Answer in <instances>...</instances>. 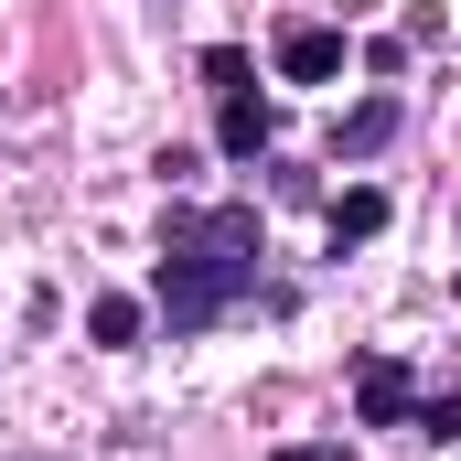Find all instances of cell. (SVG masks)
Segmentation results:
<instances>
[{"mask_svg":"<svg viewBox=\"0 0 461 461\" xmlns=\"http://www.w3.org/2000/svg\"><path fill=\"white\" fill-rule=\"evenodd\" d=\"M258 258H268L258 204H172L161 268H150V312H161V333H172V344L215 333L236 301L258 290Z\"/></svg>","mask_w":461,"mask_h":461,"instance_id":"cell-1","label":"cell"},{"mask_svg":"<svg viewBox=\"0 0 461 461\" xmlns=\"http://www.w3.org/2000/svg\"><path fill=\"white\" fill-rule=\"evenodd\" d=\"M204 86H215V140H226V161H258V150L279 140V118L258 97V54L215 43V54H204Z\"/></svg>","mask_w":461,"mask_h":461,"instance_id":"cell-2","label":"cell"},{"mask_svg":"<svg viewBox=\"0 0 461 461\" xmlns=\"http://www.w3.org/2000/svg\"><path fill=\"white\" fill-rule=\"evenodd\" d=\"M354 419L365 429H408L419 419V375L397 354H354Z\"/></svg>","mask_w":461,"mask_h":461,"instance_id":"cell-3","label":"cell"},{"mask_svg":"<svg viewBox=\"0 0 461 461\" xmlns=\"http://www.w3.org/2000/svg\"><path fill=\"white\" fill-rule=\"evenodd\" d=\"M268 65H279L290 86H333V76H344V32H333V22H290Z\"/></svg>","mask_w":461,"mask_h":461,"instance_id":"cell-4","label":"cell"},{"mask_svg":"<svg viewBox=\"0 0 461 461\" xmlns=\"http://www.w3.org/2000/svg\"><path fill=\"white\" fill-rule=\"evenodd\" d=\"M322 236H333V258H344V247H365V236H386V194H375V183H354V194H333V215H322Z\"/></svg>","mask_w":461,"mask_h":461,"instance_id":"cell-5","label":"cell"},{"mask_svg":"<svg viewBox=\"0 0 461 461\" xmlns=\"http://www.w3.org/2000/svg\"><path fill=\"white\" fill-rule=\"evenodd\" d=\"M86 333H97V344H108V354H129V344H140V333H150V312H140L129 290H97V301H86Z\"/></svg>","mask_w":461,"mask_h":461,"instance_id":"cell-6","label":"cell"},{"mask_svg":"<svg viewBox=\"0 0 461 461\" xmlns=\"http://www.w3.org/2000/svg\"><path fill=\"white\" fill-rule=\"evenodd\" d=\"M386 129H397V97H365V108L333 129V161H365V150H386Z\"/></svg>","mask_w":461,"mask_h":461,"instance_id":"cell-7","label":"cell"},{"mask_svg":"<svg viewBox=\"0 0 461 461\" xmlns=\"http://www.w3.org/2000/svg\"><path fill=\"white\" fill-rule=\"evenodd\" d=\"M408 429H429V440H461V386H440V397H419V419Z\"/></svg>","mask_w":461,"mask_h":461,"instance_id":"cell-8","label":"cell"},{"mask_svg":"<svg viewBox=\"0 0 461 461\" xmlns=\"http://www.w3.org/2000/svg\"><path fill=\"white\" fill-rule=\"evenodd\" d=\"M279 461H354L344 440H312V451H279Z\"/></svg>","mask_w":461,"mask_h":461,"instance_id":"cell-9","label":"cell"}]
</instances>
